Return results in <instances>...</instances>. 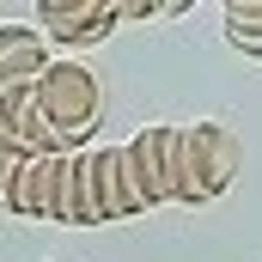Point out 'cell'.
Returning <instances> with one entry per match:
<instances>
[{"mask_svg": "<svg viewBox=\"0 0 262 262\" xmlns=\"http://www.w3.org/2000/svg\"><path fill=\"white\" fill-rule=\"evenodd\" d=\"M31 98H37L49 134H55V146H61V152H73V146L85 152V140H92V128H98V116H104V85H98V73H92L85 61L55 55L49 73L31 85Z\"/></svg>", "mask_w": 262, "mask_h": 262, "instance_id": "cell-1", "label": "cell"}, {"mask_svg": "<svg viewBox=\"0 0 262 262\" xmlns=\"http://www.w3.org/2000/svg\"><path fill=\"white\" fill-rule=\"evenodd\" d=\"M238 165H244V146L226 122H177V201L183 207L226 195Z\"/></svg>", "mask_w": 262, "mask_h": 262, "instance_id": "cell-2", "label": "cell"}, {"mask_svg": "<svg viewBox=\"0 0 262 262\" xmlns=\"http://www.w3.org/2000/svg\"><path fill=\"white\" fill-rule=\"evenodd\" d=\"M140 195L128 183L122 146H85L73 152V226H104V220H134Z\"/></svg>", "mask_w": 262, "mask_h": 262, "instance_id": "cell-3", "label": "cell"}, {"mask_svg": "<svg viewBox=\"0 0 262 262\" xmlns=\"http://www.w3.org/2000/svg\"><path fill=\"white\" fill-rule=\"evenodd\" d=\"M122 165H128V183L140 195V213L177 201V122H146L122 146Z\"/></svg>", "mask_w": 262, "mask_h": 262, "instance_id": "cell-4", "label": "cell"}, {"mask_svg": "<svg viewBox=\"0 0 262 262\" xmlns=\"http://www.w3.org/2000/svg\"><path fill=\"white\" fill-rule=\"evenodd\" d=\"M12 213H18V220H55V226H73V152L25 159Z\"/></svg>", "mask_w": 262, "mask_h": 262, "instance_id": "cell-5", "label": "cell"}, {"mask_svg": "<svg viewBox=\"0 0 262 262\" xmlns=\"http://www.w3.org/2000/svg\"><path fill=\"white\" fill-rule=\"evenodd\" d=\"M116 25H122L116 0H37V31L55 43H73V49L104 43Z\"/></svg>", "mask_w": 262, "mask_h": 262, "instance_id": "cell-6", "label": "cell"}, {"mask_svg": "<svg viewBox=\"0 0 262 262\" xmlns=\"http://www.w3.org/2000/svg\"><path fill=\"white\" fill-rule=\"evenodd\" d=\"M49 37L37 25H0V98L6 92H31L49 73Z\"/></svg>", "mask_w": 262, "mask_h": 262, "instance_id": "cell-7", "label": "cell"}, {"mask_svg": "<svg viewBox=\"0 0 262 262\" xmlns=\"http://www.w3.org/2000/svg\"><path fill=\"white\" fill-rule=\"evenodd\" d=\"M0 152H18V159H43V152H61L31 92H6V98H0Z\"/></svg>", "mask_w": 262, "mask_h": 262, "instance_id": "cell-8", "label": "cell"}, {"mask_svg": "<svg viewBox=\"0 0 262 262\" xmlns=\"http://www.w3.org/2000/svg\"><path fill=\"white\" fill-rule=\"evenodd\" d=\"M226 43L262 61V0H226Z\"/></svg>", "mask_w": 262, "mask_h": 262, "instance_id": "cell-9", "label": "cell"}, {"mask_svg": "<svg viewBox=\"0 0 262 262\" xmlns=\"http://www.w3.org/2000/svg\"><path fill=\"white\" fill-rule=\"evenodd\" d=\"M122 6V18H134V25H152V18H177L183 6L177 0H116Z\"/></svg>", "mask_w": 262, "mask_h": 262, "instance_id": "cell-10", "label": "cell"}, {"mask_svg": "<svg viewBox=\"0 0 262 262\" xmlns=\"http://www.w3.org/2000/svg\"><path fill=\"white\" fill-rule=\"evenodd\" d=\"M18 177H25V159H18V152H0V213H12V201H18Z\"/></svg>", "mask_w": 262, "mask_h": 262, "instance_id": "cell-11", "label": "cell"}]
</instances>
